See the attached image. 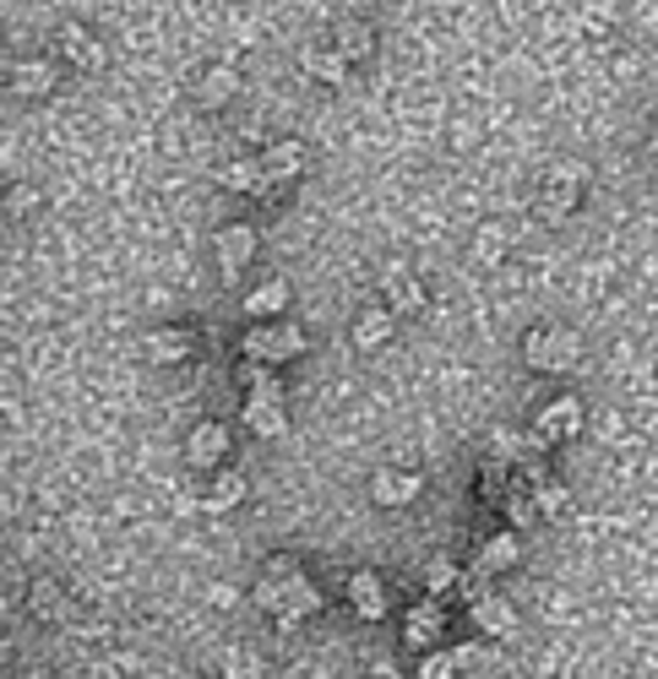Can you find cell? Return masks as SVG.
<instances>
[{
  "instance_id": "cell-32",
  "label": "cell",
  "mask_w": 658,
  "mask_h": 679,
  "mask_svg": "<svg viewBox=\"0 0 658 679\" xmlns=\"http://www.w3.org/2000/svg\"><path fill=\"white\" fill-rule=\"evenodd\" d=\"M223 679H267V664L257 652L234 647V652H223Z\"/></svg>"
},
{
  "instance_id": "cell-37",
  "label": "cell",
  "mask_w": 658,
  "mask_h": 679,
  "mask_svg": "<svg viewBox=\"0 0 658 679\" xmlns=\"http://www.w3.org/2000/svg\"><path fill=\"white\" fill-rule=\"evenodd\" d=\"M262 565H267L262 576H272V582H289V576H300V560H294V555H267Z\"/></svg>"
},
{
  "instance_id": "cell-22",
  "label": "cell",
  "mask_w": 658,
  "mask_h": 679,
  "mask_svg": "<svg viewBox=\"0 0 658 679\" xmlns=\"http://www.w3.org/2000/svg\"><path fill=\"white\" fill-rule=\"evenodd\" d=\"M11 87H17V98H44V93L55 87V65L50 61H17L11 65Z\"/></svg>"
},
{
  "instance_id": "cell-28",
  "label": "cell",
  "mask_w": 658,
  "mask_h": 679,
  "mask_svg": "<svg viewBox=\"0 0 658 679\" xmlns=\"http://www.w3.org/2000/svg\"><path fill=\"white\" fill-rule=\"evenodd\" d=\"M240 500H246V479H240V473H223V479H212V490L201 494V505H207V511H234Z\"/></svg>"
},
{
  "instance_id": "cell-7",
  "label": "cell",
  "mask_w": 658,
  "mask_h": 679,
  "mask_svg": "<svg viewBox=\"0 0 658 679\" xmlns=\"http://www.w3.org/2000/svg\"><path fill=\"white\" fill-rule=\"evenodd\" d=\"M382 300H387L393 315H419V310H425V283H419L403 261H393V267L382 272Z\"/></svg>"
},
{
  "instance_id": "cell-25",
  "label": "cell",
  "mask_w": 658,
  "mask_h": 679,
  "mask_svg": "<svg viewBox=\"0 0 658 679\" xmlns=\"http://www.w3.org/2000/svg\"><path fill=\"white\" fill-rule=\"evenodd\" d=\"M283 305H289V283H283V278H267L262 289H251V294H246V310H251L257 321H278Z\"/></svg>"
},
{
  "instance_id": "cell-9",
  "label": "cell",
  "mask_w": 658,
  "mask_h": 679,
  "mask_svg": "<svg viewBox=\"0 0 658 679\" xmlns=\"http://www.w3.org/2000/svg\"><path fill=\"white\" fill-rule=\"evenodd\" d=\"M191 348H197V332L191 326H158V332L142 337L147 365H180V359H191Z\"/></svg>"
},
{
  "instance_id": "cell-33",
  "label": "cell",
  "mask_w": 658,
  "mask_h": 679,
  "mask_svg": "<svg viewBox=\"0 0 658 679\" xmlns=\"http://www.w3.org/2000/svg\"><path fill=\"white\" fill-rule=\"evenodd\" d=\"M458 675H468L458 647H452V652H425V664H419V679H458Z\"/></svg>"
},
{
  "instance_id": "cell-36",
  "label": "cell",
  "mask_w": 658,
  "mask_h": 679,
  "mask_svg": "<svg viewBox=\"0 0 658 679\" xmlns=\"http://www.w3.org/2000/svg\"><path fill=\"white\" fill-rule=\"evenodd\" d=\"M257 609H267V615H278V609H283V587H278L272 576L257 582Z\"/></svg>"
},
{
  "instance_id": "cell-14",
  "label": "cell",
  "mask_w": 658,
  "mask_h": 679,
  "mask_svg": "<svg viewBox=\"0 0 658 679\" xmlns=\"http://www.w3.org/2000/svg\"><path fill=\"white\" fill-rule=\"evenodd\" d=\"M55 44H61V55H66L76 71H104V61H109L104 44H98L82 22H61V39H55Z\"/></svg>"
},
{
  "instance_id": "cell-39",
  "label": "cell",
  "mask_w": 658,
  "mask_h": 679,
  "mask_svg": "<svg viewBox=\"0 0 658 679\" xmlns=\"http://www.w3.org/2000/svg\"><path fill=\"white\" fill-rule=\"evenodd\" d=\"M648 147H654V158H658V115H654V136H648Z\"/></svg>"
},
{
  "instance_id": "cell-3",
  "label": "cell",
  "mask_w": 658,
  "mask_h": 679,
  "mask_svg": "<svg viewBox=\"0 0 658 679\" xmlns=\"http://www.w3.org/2000/svg\"><path fill=\"white\" fill-rule=\"evenodd\" d=\"M583 207V169L577 164H555L550 175H544V186H539V218L544 223H561V218H572Z\"/></svg>"
},
{
  "instance_id": "cell-26",
  "label": "cell",
  "mask_w": 658,
  "mask_h": 679,
  "mask_svg": "<svg viewBox=\"0 0 658 679\" xmlns=\"http://www.w3.org/2000/svg\"><path fill=\"white\" fill-rule=\"evenodd\" d=\"M458 582H462V571H458V560L452 555H430L425 560V593H430V598H447Z\"/></svg>"
},
{
  "instance_id": "cell-1",
  "label": "cell",
  "mask_w": 658,
  "mask_h": 679,
  "mask_svg": "<svg viewBox=\"0 0 658 679\" xmlns=\"http://www.w3.org/2000/svg\"><path fill=\"white\" fill-rule=\"evenodd\" d=\"M523 359L528 370L539 375H566L583 365V337L566 332V326H533L523 337Z\"/></svg>"
},
{
  "instance_id": "cell-24",
  "label": "cell",
  "mask_w": 658,
  "mask_h": 679,
  "mask_svg": "<svg viewBox=\"0 0 658 679\" xmlns=\"http://www.w3.org/2000/svg\"><path fill=\"white\" fill-rule=\"evenodd\" d=\"M223 186H229V190H240V196H272V180H267L262 158H240V164H229Z\"/></svg>"
},
{
  "instance_id": "cell-23",
  "label": "cell",
  "mask_w": 658,
  "mask_h": 679,
  "mask_svg": "<svg viewBox=\"0 0 658 679\" xmlns=\"http://www.w3.org/2000/svg\"><path fill=\"white\" fill-rule=\"evenodd\" d=\"M518 560H523V539H518V533H495V539H484V550H479V565H484L490 576L512 571Z\"/></svg>"
},
{
  "instance_id": "cell-34",
  "label": "cell",
  "mask_w": 658,
  "mask_h": 679,
  "mask_svg": "<svg viewBox=\"0 0 658 679\" xmlns=\"http://www.w3.org/2000/svg\"><path fill=\"white\" fill-rule=\"evenodd\" d=\"M33 615L39 619H61L66 615V598L55 593V582H39V587H33Z\"/></svg>"
},
{
  "instance_id": "cell-11",
  "label": "cell",
  "mask_w": 658,
  "mask_h": 679,
  "mask_svg": "<svg viewBox=\"0 0 658 679\" xmlns=\"http://www.w3.org/2000/svg\"><path fill=\"white\" fill-rule=\"evenodd\" d=\"M348 55L337 50V44H300V71L305 76H316V82H327V87H337V82H348Z\"/></svg>"
},
{
  "instance_id": "cell-30",
  "label": "cell",
  "mask_w": 658,
  "mask_h": 679,
  "mask_svg": "<svg viewBox=\"0 0 658 679\" xmlns=\"http://www.w3.org/2000/svg\"><path fill=\"white\" fill-rule=\"evenodd\" d=\"M539 522H566V516H572V494H566V484H555V479H550V484H539Z\"/></svg>"
},
{
  "instance_id": "cell-35",
  "label": "cell",
  "mask_w": 658,
  "mask_h": 679,
  "mask_svg": "<svg viewBox=\"0 0 658 679\" xmlns=\"http://www.w3.org/2000/svg\"><path fill=\"white\" fill-rule=\"evenodd\" d=\"M490 582H495V576H490V571H484V565H479V560H473V565H468V571H462L458 593H462V598H468V604H479V598H484V593H490Z\"/></svg>"
},
{
  "instance_id": "cell-6",
  "label": "cell",
  "mask_w": 658,
  "mask_h": 679,
  "mask_svg": "<svg viewBox=\"0 0 658 679\" xmlns=\"http://www.w3.org/2000/svg\"><path fill=\"white\" fill-rule=\"evenodd\" d=\"M441 636H447V609H441V598H425V604H414L408 619H403V647H414V652H436L441 647Z\"/></svg>"
},
{
  "instance_id": "cell-2",
  "label": "cell",
  "mask_w": 658,
  "mask_h": 679,
  "mask_svg": "<svg viewBox=\"0 0 658 679\" xmlns=\"http://www.w3.org/2000/svg\"><path fill=\"white\" fill-rule=\"evenodd\" d=\"M240 348H246V359H262V365H294L300 354H305V332L294 326V321H262V326H251L246 337H240Z\"/></svg>"
},
{
  "instance_id": "cell-8",
  "label": "cell",
  "mask_w": 658,
  "mask_h": 679,
  "mask_svg": "<svg viewBox=\"0 0 658 679\" xmlns=\"http://www.w3.org/2000/svg\"><path fill=\"white\" fill-rule=\"evenodd\" d=\"M218 267H223V283H234L246 267H251V255H257V229H246V223H229V229H218Z\"/></svg>"
},
{
  "instance_id": "cell-5",
  "label": "cell",
  "mask_w": 658,
  "mask_h": 679,
  "mask_svg": "<svg viewBox=\"0 0 658 679\" xmlns=\"http://www.w3.org/2000/svg\"><path fill=\"white\" fill-rule=\"evenodd\" d=\"M278 587H283V609L272 615V625H278V630H300L305 619L322 609V587H316L305 571H300V576H289V582H278Z\"/></svg>"
},
{
  "instance_id": "cell-12",
  "label": "cell",
  "mask_w": 658,
  "mask_h": 679,
  "mask_svg": "<svg viewBox=\"0 0 658 679\" xmlns=\"http://www.w3.org/2000/svg\"><path fill=\"white\" fill-rule=\"evenodd\" d=\"M223 457H229V425H218V419L197 425V430H191V440H186V462L207 473V468H218Z\"/></svg>"
},
{
  "instance_id": "cell-10",
  "label": "cell",
  "mask_w": 658,
  "mask_h": 679,
  "mask_svg": "<svg viewBox=\"0 0 658 679\" xmlns=\"http://www.w3.org/2000/svg\"><path fill=\"white\" fill-rule=\"evenodd\" d=\"M348 604H354V615L365 619V625H382V619L393 615L387 587H382L376 571H354V576H348Z\"/></svg>"
},
{
  "instance_id": "cell-31",
  "label": "cell",
  "mask_w": 658,
  "mask_h": 679,
  "mask_svg": "<svg viewBox=\"0 0 658 679\" xmlns=\"http://www.w3.org/2000/svg\"><path fill=\"white\" fill-rule=\"evenodd\" d=\"M501 511H506V522H518V527H533V522H539V494L518 484V490L506 494V505H501Z\"/></svg>"
},
{
  "instance_id": "cell-17",
  "label": "cell",
  "mask_w": 658,
  "mask_h": 679,
  "mask_svg": "<svg viewBox=\"0 0 658 679\" xmlns=\"http://www.w3.org/2000/svg\"><path fill=\"white\" fill-rule=\"evenodd\" d=\"M305 142H272L262 153V169H267V180L272 186H283V180H294V175H305Z\"/></svg>"
},
{
  "instance_id": "cell-15",
  "label": "cell",
  "mask_w": 658,
  "mask_h": 679,
  "mask_svg": "<svg viewBox=\"0 0 658 679\" xmlns=\"http://www.w3.org/2000/svg\"><path fill=\"white\" fill-rule=\"evenodd\" d=\"M419 490H425L419 473H403V468L370 473V500H376V505H408V500H419Z\"/></svg>"
},
{
  "instance_id": "cell-13",
  "label": "cell",
  "mask_w": 658,
  "mask_h": 679,
  "mask_svg": "<svg viewBox=\"0 0 658 679\" xmlns=\"http://www.w3.org/2000/svg\"><path fill=\"white\" fill-rule=\"evenodd\" d=\"M468 615H473V625L484 630V636H495V641H512L523 625H518V609L506 604V598H495V593H484L479 604H468Z\"/></svg>"
},
{
  "instance_id": "cell-20",
  "label": "cell",
  "mask_w": 658,
  "mask_h": 679,
  "mask_svg": "<svg viewBox=\"0 0 658 679\" xmlns=\"http://www.w3.org/2000/svg\"><path fill=\"white\" fill-rule=\"evenodd\" d=\"M332 44H337L348 61H365V55L376 50V28H370L365 17H337V28H332Z\"/></svg>"
},
{
  "instance_id": "cell-19",
  "label": "cell",
  "mask_w": 658,
  "mask_h": 679,
  "mask_svg": "<svg viewBox=\"0 0 658 679\" xmlns=\"http://www.w3.org/2000/svg\"><path fill=\"white\" fill-rule=\"evenodd\" d=\"M234 87H240V71L234 65H207L197 82V104L201 109H223L234 98Z\"/></svg>"
},
{
  "instance_id": "cell-18",
  "label": "cell",
  "mask_w": 658,
  "mask_h": 679,
  "mask_svg": "<svg viewBox=\"0 0 658 679\" xmlns=\"http://www.w3.org/2000/svg\"><path fill=\"white\" fill-rule=\"evenodd\" d=\"M393 332H397V315H393V310H387V305H370V310H359V315H354V332H348V337H354V348H382Z\"/></svg>"
},
{
  "instance_id": "cell-29",
  "label": "cell",
  "mask_w": 658,
  "mask_h": 679,
  "mask_svg": "<svg viewBox=\"0 0 658 679\" xmlns=\"http://www.w3.org/2000/svg\"><path fill=\"white\" fill-rule=\"evenodd\" d=\"M506 246H512V234H506L501 223H484V229L473 234V261H484V267H495V261L506 255Z\"/></svg>"
},
{
  "instance_id": "cell-38",
  "label": "cell",
  "mask_w": 658,
  "mask_h": 679,
  "mask_svg": "<svg viewBox=\"0 0 658 679\" xmlns=\"http://www.w3.org/2000/svg\"><path fill=\"white\" fill-rule=\"evenodd\" d=\"M370 679H403V675H397L393 664H382V669H376V675H370Z\"/></svg>"
},
{
  "instance_id": "cell-16",
  "label": "cell",
  "mask_w": 658,
  "mask_h": 679,
  "mask_svg": "<svg viewBox=\"0 0 658 679\" xmlns=\"http://www.w3.org/2000/svg\"><path fill=\"white\" fill-rule=\"evenodd\" d=\"M512 490H518V468H512V462H501V457H484V462H479V500L501 511Z\"/></svg>"
},
{
  "instance_id": "cell-27",
  "label": "cell",
  "mask_w": 658,
  "mask_h": 679,
  "mask_svg": "<svg viewBox=\"0 0 658 679\" xmlns=\"http://www.w3.org/2000/svg\"><path fill=\"white\" fill-rule=\"evenodd\" d=\"M240 386H246L251 397H283L278 365H262V359H246V365H240Z\"/></svg>"
},
{
  "instance_id": "cell-21",
  "label": "cell",
  "mask_w": 658,
  "mask_h": 679,
  "mask_svg": "<svg viewBox=\"0 0 658 679\" xmlns=\"http://www.w3.org/2000/svg\"><path fill=\"white\" fill-rule=\"evenodd\" d=\"M246 430L267 435V440L289 430V408H283V397H251V403H246Z\"/></svg>"
},
{
  "instance_id": "cell-4",
  "label": "cell",
  "mask_w": 658,
  "mask_h": 679,
  "mask_svg": "<svg viewBox=\"0 0 658 679\" xmlns=\"http://www.w3.org/2000/svg\"><path fill=\"white\" fill-rule=\"evenodd\" d=\"M533 440L550 451V446H561V440H572V435H583V397H555L550 408H539V419H533Z\"/></svg>"
}]
</instances>
